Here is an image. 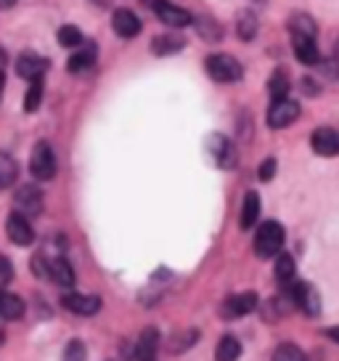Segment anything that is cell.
Instances as JSON below:
<instances>
[{
    "label": "cell",
    "mask_w": 339,
    "mask_h": 361,
    "mask_svg": "<svg viewBox=\"0 0 339 361\" xmlns=\"http://www.w3.org/2000/svg\"><path fill=\"white\" fill-rule=\"evenodd\" d=\"M283 242H286V231L279 221H265V224L257 228L255 234V255L262 260L276 258L283 250Z\"/></svg>",
    "instance_id": "cell-1"
},
{
    "label": "cell",
    "mask_w": 339,
    "mask_h": 361,
    "mask_svg": "<svg viewBox=\"0 0 339 361\" xmlns=\"http://www.w3.org/2000/svg\"><path fill=\"white\" fill-rule=\"evenodd\" d=\"M204 69L215 82H238L244 78V67L228 54H210L204 61Z\"/></svg>",
    "instance_id": "cell-2"
},
{
    "label": "cell",
    "mask_w": 339,
    "mask_h": 361,
    "mask_svg": "<svg viewBox=\"0 0 339 361\" xmlns=\"http://www.w3.org/2000/svg\"><path fill=\"white\" fill-rule=\"evenodd\" d=\"M283 293L292 298V305H297L302 314L318 316L321 314V298H318L316 287L307 282H286L283 284Z\"/></svg>",
    "instance_id": "cell-3"
},
{
    "label": "cell",
    "mask_w": 339,
    "mask_h": 361,
    "mask_svg": "<svg viewBox=\"0 0 339 361\" xmlns=\"http://www.w3.org/2000/svg\"><path fill=\"white\" fill-rule=\"evenodd\" d=\"M30 173L37 180H51L56 178V152L48 141H37L30 157Z\"/></svg>",
    "instance_id": "cell-4"
},
{
    "label": "cell",
    "mask_w": 339,
    "mask_h": 361,
    "mask_svg": "<svg viewBox=\"0 0 339 361\" xmlns=\"http://www.w3.org/2000/svg\"><path fill=\"white\" fill-rule=\"evenodd\" d=\"M32 266L37 274H43L48 279H53L58 287H75V269L69 266L67 258H61V255H53V258H48L43 263V258H34Z\"/></svg>",
    "instance_id": "cell-5"
},
{
    "label": "cell",
    "mask_w": 339,
    "mask_h": 361,
    "mask_svg": "<svg viewBox=\"0 0 339 361\" xmlns=\"http://www.w3.org/2000/svg\"><path fill=\"white\" fill-rule=\"evenodd\" d=\"M297 117H300V104L292 102L289 96L286 99H273L271 109H268V128L283 130V128L297 123Z\"/></svg>",
    "instance_id": "cell-6"
},
{
    "label": "cell",
    "mask_w": 339,
    "mask_h": 361,
    "mask_svg": "<svg viewBox=\"0 0 339 361\" xmlns=\"http://www.w3.org/2000/svg\"><path fill=\"white\" fill-rule=\"evenodd\" d=\"M151 6V11L157 13V19L162 24H167L172 30H183V27H188L191 24V13L181 8V6H175V3H170V0H151L148 3Z\"/></svg>",
    "instance_id": "cell-7"
},
{
    "label": "cell",
    "mask_w": 339,
    "mask_h": 361,
    "mask_svg": "<svg viewBox=\"0 0 339 361\" xmlns=\"http://www.w3.org/2000/svg\"><path fill=\"white\" fill-rule=\"evenodd\" d=\"M6 234L16 247H30L34 242V228L30 224V218L22 213H11L6 218Z\"/></svg>",
    "instance_id": "cell-8"
},
{
    "label": "cell",
    "mask_w": 339,
    "mask_h": 361,
    "mask_svg": "<svg viewBox=\"0 0 339 361\" xmlns=\"http://www.w3.org/2000/svg\"><path fill=\"white\" fill-rule=\"evenodd\" d=\"M13 204H16V213L34 218V215H40V210H43V192L37 186H32V183L19 186L16 197H13Z\"/></svg>",
    "instance_id": "cell-9"
},
{
    "label": "cell",
    "mask_w": 339,
    "mask_h": 361,
    "mask_svg": "<svg viewBox=\"0 0 339 361\" xmlns=\"http://www.w3.org/2000/svg\"><path fill=\"white\" fill-rule=\"evenodd\" d=\"M310 147L316 154L321 157H337L339 154V130L337 128H328V125H321L313 130L310 135Z\"/></svg>",
    "instance_id": "cell-10"
},
{
    "label": "cell",
    "mask_w": 339,
    "mask_h": 361,
    "mask_svg": "<svg viewBox=\"0 0 339 361\" xmlns=\"http://www.w3.org/2000/svg\"><path fill=\"white\" fill-rule=\"evenodd\" d=\"M257 305H260V298H257V293L247 290V293L231 295L226 303H223V308H220V314L226 316V319H238V316L252 314Z\"/></svg>",
    "instance_id": "cell-11"
},
{
    "label": "cell",
    "mask_w": 339,
    "mask_h": 361,
    "mask_svg": "<svg viewBox=\"0 0 339 361\" xmlns=\"http://www.w3.org/2000/svg\"><path fill=\"white\" fill-rule=\"evenodd\" d=\"M61 305L69 314L77 316H96L101 311V298L98 295H82V293H67L61 298Z\"/></svg>",
    "instance_id": "cell-12"
},
{
    "label": "cell",
    "mask_w": 339,
    "mask_h": 361,
    "mask_svg": "<svg viewBox=\"0 0 339 361\" xmlns=\"http://www.w3.org/2000/svg\"><path fill=\"white\" fill-rule=\"evenodd\" d=\"M112 30H114V35L130 40V37H138V35H141L143 22H141L138 13H133L130 8H117V11L112 13Z\"/></svg>",
    "instance_id": "cell-13"
},
{
    "label": "cell",
    "mask_w": 339,
    "mask_h": 361,
    "mask_svg": "<svg viewBox=\"0 0 339 361\" xmlns=\"http://www.w3.org/2000/svg\"><path fill=\"white\" fill-rule=\"evenodd\" d=\"M96 61H98V45L96 43H85L82 40V48H75V54L69 56L67 61V69L72 75H82V72H88V69L96 67Z\"/></svg>",
    "instance_id": "cell-14"
},
{
    "label": "cell",
    "mask_w": 339,
    "mask_h": 361,
    "mask_svg": "<svg viewBox=\"0 0 339 361\" xmlns=\"http://www.w3.org/2000/svg\"><path fill=\"white\" fill-rule=\"evenodd\" d=\"M48 67H51V61L37 54H22L16 59V75L24 80H43Z\"/></svg>",
    "instance_id": "cell-15"
},
{
    "label": "cell",
    "mask_w": 339,
    "mask_h": 361,
    "mask_svg": "<svg viewBox=\"0 0 339 361\" xmlns=\"http://www.w3.org/2000/svg\"><path fill=\"white\" fill-rule=\"evenodd\" d=\"M292 48H294V59L305 67H316L321 54H318L316 37H307V35H292Z\"/></svg>",
    "instance_id": "cell-16"
},
{
    "label": "cell",
    "mask_w": 339,
    "mask_h": 361,
    "mask_svg": "<svg viewBox=\"0 0 339 361\" xmlns=\"http://www.w3.org/2000/svg\"><path fill=\"white\" fill-rule=\"evenodd\" d=\"M183 48H186V37L181 32H165L151 40V54L154 56H175Z\"/></svg>",
    "instance_id": "cell-17"
},
{
    "label": "cell",
    "mask_w": 339,
    "mask_h": 361,
    "mask_svg": "<svg viewBox=\"0 0 339 361\" xmlns=\"http://www.w3.org/2000/svg\"><path fill=\"white\" fill-rule=\"evenodd\" d=\"M159 350V329L157 327H146L136 340V350H133V356L141 361H151L157 356Z\"/></svg>",
    "instance_id": "cell-18"
},
{
    "label": "cell",
    "mask_w": 339,
    "mask_h": 361,
    "mask_svg": "<svg viewBox=\"0 0 339 361\" xmlns=\"http://www.w3.org/2000/svg\"><path fill=\"white\" fill-rule=\"evenodd\" d=\"M210 149H212V154H215V162L220 165V168H236V149H234V144L228 141V138H223V135H212L210 138Z\"/></svg>",
    "instance_id": "cell-19"
},
{
    "label": "cell",
    "mask_w": 339,
    "mask_h": 361,
    "mask_svg": "<svg viewBox=\"0 0 339 361\" xmlns=\"http://www.w3.org/2000/svg\"><path fill=\"white\" fill-rule=\"evenodd\" d=\"M257 218H260V194L247 192L244 200H241V210H238V226L247 231V228L257 224Z\"/></svg>",
    "instance_id": "cell-20"
},
{
    "label": "cell",
    "mask_w": 339,
    "mask_h": 361,
    "mask_svg": "<svg viewBox=\"0 0 339 361\" xmlns=\"http://www.w3.org/2000/svg\"><path fill=\"white\" fill-rule=\"evenodd\" d=\"M257 30H260V22H257V16H255V13H252V11H238V16H236L238 40H244V43L255 40V37H257Z\"/></svg>",
    "instance_id": "cell-21"
},
{
    "label": "cell",
    "mask_w": 339,
    "mask_h": 361,
    "mask_svg": "<svg viewBox=\"0 0 339 361\" xmlns=\"http://www.w3.org/2000/svg\"><path fill=\"white\" fill-rule=\"evenodd\" d=\"M0 316H3V319H22L24 300L19 298V295L0 290Z\"/></svg>",
    "instance_id": "cell-22"
},
{
    "label": "cell",
    "mask_w": 339,
    "mask_h": 361,
    "mask_svg": "<svg viewBox=\"0 0 339 361\" xmlns=\"http://www.w3.org/2000/svg\"><path fill=\"white\" fill-rule=\"evenodd\" d=\"M191 24H196V32L202 35L204 40H210V43L223 40V27H220L212 16H193Z\"/></svg>",
    "instance_id": "cell-23"
},
{
    "label": "cell",
    "mask_w": 339,
    "mask_h": 361,
    "mask_svg": "<svg viewBox=\"0 0 339 361\" xmlns=\"http://www.w3.org/2000/svg\"><path fill=\"white\" fill-rule=\"evenodd\" d=\"M286 27H289V35H307V37H316L318 35L316 19L307 16V13H294Z\"/></svg>",
    "instance_id": "cell-24"
},
{
    "label": "cell",
    "mask_w": 339,
    "mask_h": 361,
    "mask_svg": "<svg viewBox=\"0 0 339 361\" xmlns=\"http://www.w3.org/2000/svg\"><path fill=\"white\" fill-rule=\"evenodd\" d=\"M215 356L220 361H234L241 356V343H238L234 335H223V338L217 340V350Z\"/></svg>",
    "instance_id": "cell-25"
},
{
    "label": "cell",
    "mask_w": 339,
    "mask_h": 361,
    "mask_svg": "<svg viewBox=\"0 0 339 361\" xmlns=\"http://www.w3.org/2000/svg\"><path fill=\"white\" fill-rule=\"evenodd\" d=\"M289 88H292V82H289V75H286V69H276L268 80V90H271L273 99H286L289 96Z\"/></svg>",
    "instance_id": "cell-26"
},
{
    "label": "cell",
    "mask_w": 339,
    "mask_h": 361,
    "mask_svg": "<svg viewBox=\"0 0 339 361\" xmlns=\"http://www.w3.org/2000/svg\"><path fill=\"white\" fill-rule=\"evenodd\" d=\"M19 176V165L11 154H3L0 152V189H8L13 180Z\"/></svg>",
    "instance_id": "cell-27"
},
{
    "label": "cell",
    "mask_w": 339,
    "mask_h": 361,
    "mask_svg": "<svg viewBox=\"0 0 339 361\" xmlns=\"http://www.w3.org/2000/svg\"><path fill=\"white\" fill-rule=\"evenodd\" d=\"M294 274H297V263H294L292 255H286V252H279L276 255V279L281 284L292 282Z\"/></svg>",
    "instance_id": "cell-28"
},
{
    "label": "cell",
    "mask_w": 339,
    "mask_h": 361,
    "mask_svg": "<svg viewBox=\"0 0 339 361\" xmlns=\"http://www.w3.org/2000/svg\"><path fill=\"white\" fill-rule=\"evenodd\" d=\"M43 102V80H30V90L24 96V112L32 114Z\"/></svg>",
    "instance_id": "cell-29"
},
{
    "label": "cell",
    "mask_w": 339,
    "mask_h": 361,
    "mask_svg": "<svg viewBox=\"0 0 339 361\" xmlns=\"http://www.w3.org/2000/svg\"><path fill=\"white\" fill-rule=\"evenodd\" d=\"M199 340V332L196 329H186V332H178V335H172V340H170V348H172V353H183V350H188Z\"/></svg>",
    "instance_id": "cell-30"
},
{
    "label": "cell",
    "mask_w": 339,
    "mask_h": 361,
    "mask_svg": "<svg viewBox=\"0 0 339 361\" xmlns=\"http://www.w3.org/2000/svg\"><path fill=\"white\" fill-rule=\"evenodd\" d=\"M58 45H64V48H77L82 45V32H79V27L75 24H64L61 30H58Z\"/></svg>",
    "instance_id": "cell-31"
},
{
    "label": "cell",
    "mask_w": 339,
    "mask_h": 361,
    "mask_svg": "<svg viewBox=\"0 0 339 361\" xmlns=\"http://www.w3.org/2000/svg\"><path fill=\"white\" fill-rule=\"evenodd\" d=\"M273 359L276 361H302L305 359V350H300L294 343H281L279 348L273 350Z\"/></svg>",
    "instance_id": "cell-32"
},
{
    "label": "cell",
    "mask_w": 339,
    "mask_h": 361,
    "mask_svg": "<svg viewBox=\"0 0 339 361\" xmlns=\"http://www.w3.org/2000/svg\"><path fill=\"white\" fill-rule=\"evenodd\" d=\"M318 72L324 75V78H328V80H339V61L337 59H326V61H321L318 59Z\"/></svg>",
    "instance_id": "cell-33"
},
{
    "label": "cell",
    "mask_w": 339,
    "mask_h": 361,
    "mask_svg": "<svg viewBox=\"0 0 339 361\" xmlns=\"http://www.w3.org/2000/svg\"><path fill=\"white\" fill-rule=\"evenodd\" d=\"M276 157H265V162H262L260 168H257V178L262 180V183H268V180H273V176H276Z\"/></svg>",
    "instance_id": "cell-34"
},
{
    "label": "cell",
    "mask_w": 339,
    "mask_h": 361,
    "mask_svg": "<svg viewBox=\"0 0 339 361\" xmlns=\"http://www.w3.org/2000/svg\"><path fill=\"white\" fill-rule=\"evenodd\" d=\"M11 279H13V266H11V260L3 258V255H0V290H3L6 284L11 282Z\"/></svg>",
    "instance_id": "cell-35"
},
{
    "label": "cell",
    "mask_w": 339,
    "mask_h": 361,
    "mask_svg": "<svg viewBox=\"0 0 339 361\" xmlns=\"http://www.w3.org/2000/svg\"><path fill=\"white\" fill-rule=\"evenodd\" d=\"M64 356L67 359H72V356H77V359H85V345L79 343V340H72L67 345V350H64Z\"/></svg>",
    "instance_id": "cell-36"
},
{
    "label": "cell",
    "mask_w": 339,
    "mask_h": 361,
    "mask_svg": "<svg viewBox=\"0 0 339 361\" xmlns=\"http://www.w3.org/2000/svg\"><path fill=\"white\" fill-rule=\"evenodd\" d=\"M302 90H305V93L310 90V96H318V85H316V82H313L310 78L302 80Z\"/></svg>",
    "instance_id": "cell-37"
},
{
    "label": "cell",
    "mask_w": 339,
    "mask_h": 361,
    "mask_svg": "<svg viewBox=\"0 0 339 361\" xmlns=\"http://www.w3.org/2000/svg\"><path fill=\"white\" fill-rule=\"evenodd\" d=\"M326 338L334 340V343H339V324H337V327H328L326 329Z\"/></svg>",
    "instance_id": "cell-38"
},
{
    "label": "cell",
    "mask_w": 339,
    "mask_h": 361,
    "mask_svg": "<svg viewBox=\"0 0 339 361\" xmlns=\"http://www.w3.org/2000/svg\"><path fill=\"white\" fill-rule=\"evenodd\" d=\"M16 6V0H0V8H13Z\"/></svg>",
    "instance_id": "cell-39"
},
{
    "label": "cell",
    "mask_w": 339,
    "mask_h": 361,
    "mask_svg": "<svg viewBox=\"0 0 339 361\" xmlns=\"http://www.w3.org/2000/svg\"><path fill=\"white\" fill-rule=\"evenodd\" d=\"M3 85H6V72L0 69V96H3Z\"/></svg>",
    "instance_id": "cell-40"
},
{
    "label": "cell",
    "mask_w": 339,
    "mask_h": 361,
    "mask_svg": "<svg viewBox=\"0 0 339 361\" xmlns=\"http://www.w3.org/2000/svg\"><path fill=\"white\" fill-rule=\"evenodd\" d=\"M6 67V54H3V51H0V69Z\"/></svg>",
    "instance_id": "cell-41"
},
{
    "label": "cell",
    "mask_w": 339,
    "mask_h": 361,
    "mask_svg": "<svg viewBox=\"0 0 339 361\" xmlns=\"http://www.w3.org/2000/svg\"><path fill=\"white\" fill-rule=\"evenodd\" d=\"M252 3H268V0H252Z\"/></svg>",
    "instance_id": "cell-42"
},
{
    "label": "cell",
    "mask_w": 339,
    "mask_h": 361,
    "mask_svg": "<svg viewBox=\"0 0 339 361\" xmlns=\"http://www.w3.org/2000/svg\"><path fill=\"white\" fill-rule=\"evenodd\" d=\"M0 340H3V338H0Z\"/></svg>",
    "instance_id": "cell-43"
}]
</instances>
